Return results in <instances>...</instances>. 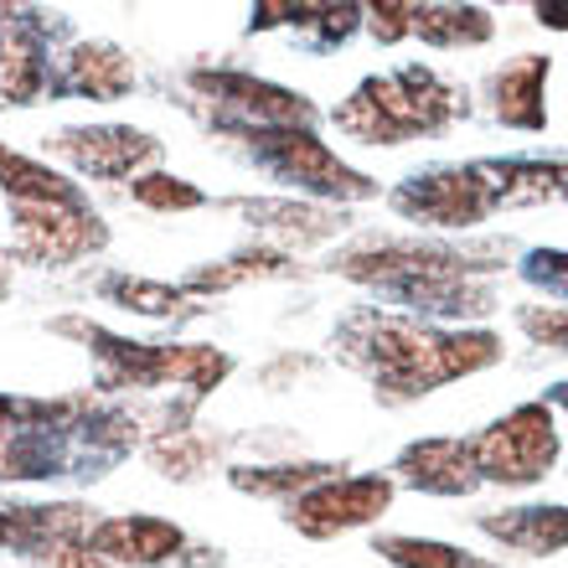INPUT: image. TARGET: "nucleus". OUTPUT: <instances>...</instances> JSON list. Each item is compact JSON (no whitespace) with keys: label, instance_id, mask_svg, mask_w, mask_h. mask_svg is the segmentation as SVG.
I'll use <instances>...</instances> for the list:
<instances>
[{"label":"nucleus","instance_id":"nucleus-1","mask_svg":"<svg viewBox=\"0 0 568 568\" xmlns=\"http://www.w3.org/2000/svg\"><path fill=\"white\" fill-rule=\"evenodd\" d=\"M455 109V93L439 89L429 73L408 68L398 78H383V83H362V93L346 109H336V124L352 130L367 145H393V140L414 135V130H434Z\"/></svg>","mask_w":568,"mask_h":568},{"label":"nucleus","instance_id":"nucleus-2","mask_svg":"<svg viewBox=\"0 0 568 568\" xmlns=\"http://www.w3.org/2000/svg\"><path fill=\"white\" fill-rule=\"evenodd\" d=\"M243 140H254L258 161L270 165L280 181L290 186H311V192H326V196H367L373 186L346 171L336 155H331L311 130H239Z\"/></svg>","mask_w":568,"mask_h":568},{"label":"nucleus","instance_id":"nucleus-3","mask_svg":"<svg viewBox=\"0 0 568 568\" xmlns=\"http://www.w3.org/2000/svg\"><path fill=\"white\" fill-rule=\"evenodd\" d=\"M554 449H558V439H554L548 408L527 404L507 424L480 434L476 445H470V460H476V470H486L496 480H532V476H542V465L554 460Z\"/></svg>","mask_w":568,"mask_h":568},{"label":"nucleus","instance_id":"nucleus-4","mask_svg":"<svg viewBox=\"0 0 568 568\" xmlns=\"http://www.w3.org/2000/svg\"><path fill=\"white\" fill-rule=\"evenodd\" d=\"M104 223L89 207H16V258L27 264H73L104 248Z\"/></svg>","mask_w":568,"mask_h":568},{"label":"nucleus","instance_id":"nucleus-5","mask_svg":"<svg viewBox=\"0 0 568 568\" xmlns=\"http://www.w3.org/2000/svg\"><path fill=\"white\" fill-rule=\"evenodd\" d=\"M52 155L78 165L83 176L120 181L155 161L161 145H155L145 130H130V124H93V130H58V135H52Z\"/></svg>","mask_w":568,"mask_h":568},{"label":"nucleus","instance_id":"nucleus-6","mask_svg":"<svg viewBox=\"0 0 568 568\" xmlns=\"http://www.w3.org/2000/svg\"><path fill=\"white\" fill-rule=\"evenodd\" d=\"M89 554H99L104 564H135V568H171L176 554L186 548L176 523H165V517H145V511H130V517H109L89 532L83 542Z\"/></svg>","mask_w":568,"mask_h":568},{"label":"nucleus","instance_id":"nucleus-7","mask_svg":"<svg viewBox=\"0 0 568 568\" xmlns=\"http://www.w3.org/2000/svg\"><path fill=\"white\" fill-rule=\"evenodd\" d=\"M388 480H336V486L300 496L290 507V523L311 538H331V532H346L357 523H373L377 511L388 507Z\"/></svg>","mask_w":568,"mask_h":568},{"label":"nucleus","instance_id":"nucleus-8","mask_svg":"<svg viewBox=\"0 0 568 568\" xmlns=\"http://www.w3.org/2000/svg\"><path fill=\"white\" fill-rule=\"evenodd\" d=\"M47 47H42V21L37 16H11L0 27V109L11 104H37L47 93Z\"/></svg>","mask_w":568,"mask_h":568},{"label":"nucleus","instance_id":"nucleus-9","mask_svg":"<svg viewBox=\"0 0 568 568\" xmlns=\"http://www.w3.org/2000/svg\"><path fill=\"white\" fill-rule=\"evenodd\" d=\"M89 507H0V548L11 554H52L62 542H89Z\"/></svg>","mask_w":568,"mask_h":568},{"label":"nucleus","instance_id":"nucleus-10","mask_svg":"<svg viewBox=\"0 0 568 568\" xmlns=\"http://www.w3.org/2000/svg\"><path fill=\"white\" fill-rule=\"evenodd\" d=\"M62 89L89 93V99L109 104V99H124V93L135 89V68H130V58H124L120 47L83 42V47H73V58L62 68Z\"/></svg>","mask_w":568,"mask_h":568},{"label":"nucleus","instance_id":"nucleus-11","mask_svg":"<svg viewBox=\"0 0 568 568\" xmlns=\"http://www.w3.org/2000/svg\"><path fill=\"white\" fill-rule=\"evenodd\" d=\"M0 192L11 196L16 207H83V196L68 176L47 171V165L16 155V150L0 145Z\"/></svg>","mask_w":568,"mask_h":568},{"label":"nucleus","instance_id":"nucleus-12","mask_svg":"<svg viewBox=\"0 0 568 568\" xmlns=\"http://www.w3.org/2000/svg\"><path fill=\"white\" fill-rule=\"evenodd\" d=\"M404 470H408V480H419L429 491H470L476 486V460L455 439H434V445L408 449Z\"/></svg>","mask_w":568,"mask_h":568},{"label":"nucleus","instance_id":"nucleus-13","mask_svg":"<svg viewBox=\"0 0 568 568\" xmlns=\"http://www.w3.org/2000/svg\"><path fill=\"white\" fill-rule=\"evenodd\" d=\"M542 73H548V62L542 58H527L517 68L496 78V114L507 124H542V104H538V89H542Z\"/></svg>","mask_w":568,"mask_h":568},{"label":"nucleus","instance_id":"nucleus-14","mask_svg":"<svg viewBox=\"0 0 568 568\" xmlns=\"http://www.w3.org/2000/svg\"><path fill=\"white\" fill-rule=\"evenodd\" d=\"M491 532H501V538H511L517 548H532V554H554V548H564L568 542V511H523V517H491Z\"/></svg>","mask_w":568,"mask_h":568},{"label":"nucleus","instance_id":"nucleus-15","mask_svg":"<svg viewBox=\"0 0 568 568\" xmlns=\"http://www.w3.org/2000/svg\"><path fill=\"white\" fill-rule=\"evenodd\" d=\"M408 31H419V37H429L439 47H455V42H486L491 21H486V11H419L414 6V27Z\"/></svg>","mask_w":568,"mask_h":568},{"label":"nucleus","instance_id":"nucleus-16","mask_svg":"<svg viewBox=\"0 0 568 568\" xmlns=\"http://www.w3.org/2000/svg\"><path fill=\"white\" fill-rule=\"evenodd\" d=\"M104 295L140 315H186V290H171V284H145L114 274V280H104Z\"/></svg>","mask_w":568,"mask_h":568},{"label":"nucleus","instance_id":"nucleus-17","mask_svg":"<svg viewBox=\"0 0 568 568\" xmlns=\"http://www.w3.org/2000/svg\"><path fill=\"white\" fill-rule=\"evenodd\" d=\"M130 192H135V202L150 212H192L207 202V196L196 192V186H186L181 176H135Z\"/></svg>","mask_w":568,"mask_h":568},{"label":"nucleus","instance_id":"nucleus-18","mask_svg":"<svg viewBox=\"0 0 568 568\" xmlns=\"http://www.w3.org/2000/svg\"><path fill=\"white\" fill-rule=\"evenodd\" d=\"M383 554L404 568H491V564H476L470 554H455L445 542H414V538H388Z\"/></svg>","mask_w":568,"mask_h":568},{"label":"nucleus","instance_id":"nucleus-19","mask_svg":"<svg viewBox=\"0 0 568 568\" xmlns=\"http://www.w3.org/2000/svg\"><path fill=\"white\" fill-rule=\"evenodd\" d=\"M78 398L62 404H31V398H6L0 393V434L6 429H42V424H73Z\"/></svg>","mask_w":568,"mask_h":568},{"label":"nucleus","instance_id":"nucleus-20","mask_svg":"<svg viewBox=\"0 0 568 568\" xmlns=\"http://www.w3.org/2000/svg\"><path fill=\"white\" fill-rule=\"evenodd\" d=\"M47 568H114V564H104L99 554H89L83 542H62V548L47 554Z\"/></svg>","mask_w":568,"mask_h":568},{"label":"nucleus","instance_id":"nucleus-21","mask_svg":"<svg viewBox=\"0 0 568 568\" xmlns=\"http://www.w3.org/2000/svg\"><path fill=\"white\" fill-rule=\"evenodd\" d=\"M542 21H554V27H568V11H558V6H538Z\"/></svg>","mask_w":568,"mask_h":568},{"label":"nucleus","instance_id":"nucleus-22","mask_svg":"<svg viewBox=\"0 0 568 568\" xmlns=\"http://www.w3.org/2000/svg\"><path fill=\"white\" fill-rule=\"evenodd\" d=\"M564 404H568V388H564Z\"/></svg>","mask_w":568,"mask_h":568},{"label":"nucleus","instance_id":"nucleus-23","mask_svg":"<svg viewBox=\"0 0 568 568\" xmlns=\"http://www.w3.org/2000/svg\"><path fill=\"white\" fill-rule=\"evenodd\" d=\"M0 258H6V254H0Z\"/></svg>","mask_w":568,"mask_h":568}]
</instances>
